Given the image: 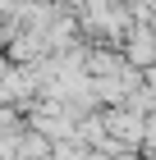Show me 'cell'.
<instances>
[{
	"label": "cell",
	"mask_w": 156,
	"mask_h": 160,
	"mask_svg": "<svg viewBox=\"0 0 156 160\" xmlns=\"http://www.w3.org/2000/svg\"><path fill=\"white\" fill-rule=\"evenodd\" d=\"M152 46H156V41H152V32H147V28H138V32H133V60H152Z\"/></svg>",
	"instance_id": "obj_1"
}]
</instances>
